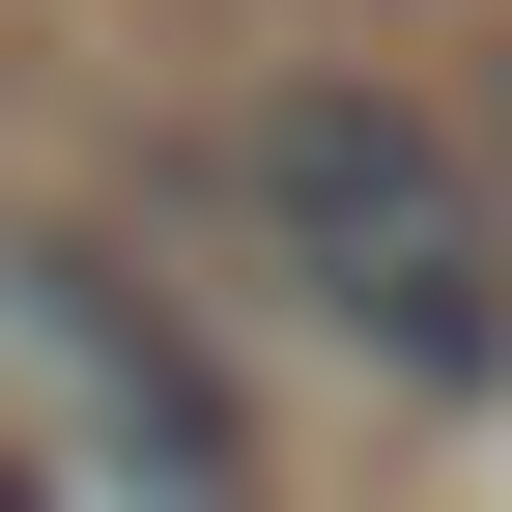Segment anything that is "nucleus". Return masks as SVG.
<instances>
[{"instance_id": "1", "label": "nucleus", "mask_w": 512, "mask_h": 512, "mask_svg": "<svg viewBox=\"0 0 512 512\" xmlns=\"http://www.w3.org/2000/svg\"><path fill=\"white\" fill-rule=\"evenodd\" d=\"M200 200H228V256L370 370V399H512V200H484L456 114H399V86H256L228 143H200Z\"/></svg>"}, {"instance_id": "2", "label": "nucleus", "mask_w": 512, "mask_h": 512, "mask_svg": "<svg viewBox=\"0 0 512 512\" xmlns=\"http://www.w3.org/2000/svg\"><path fill=\"white\" fill-rule=\"evenodd\" d=\"M0 370H29L57 484H143V512H228L256 484V399L171 342V285H114L86 228H0Z\"/></svg>"}, {"instance_id": "3", "label": "nucleus", "mask_w": 512, "mask_h": 512, "mask_svg": "<svg viewBox=\"0 0 512 512\" xmlns=\"http://www.w3.org/2000/svg\"><path fill=\"white\" fill-rule=\"evenodd\" d=\"M484 143H512V57H484ZM484 200H512V171H484Z\"/></svg>"}]
</instances>
